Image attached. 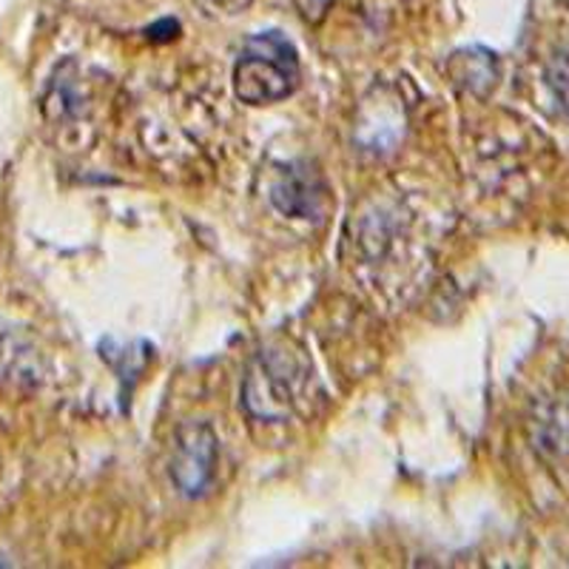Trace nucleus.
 I'll return each instance as SVG.
<instances>
[{
  "mask_svg": "<svg viewBox=\"0 0 569 569\" xmlns=\"http://www.w3.org/2000/svg\"><path fill=\"white\" fill-rule=\"evenodd\" d=\"M217 456H220V445L206 421H188L186 427H180L174 459H171V479L177 490L188 498L202 496L217 472Z\"/></svg>",
  "mask_w": 569,
  "mask_h": 569,
  "instance_id": "7ed1b4c3",
  "label": "nucleus"
},
{
  "mask_svg": "<svg viewBox=\"0 0 569 569\" xmlns=\"http://www.w3.org/2000/svg\"><path fill=\"white\" fill-rule=\"evenodd\" d=\"M271 202L279 213L293 217V220H313L328 206V188L322 177L311 166H291L279 174V180L271 188Z\"/></svg>",
  "mask_w": 569,
  "mask_h": 569,
  "instance_id": "20e7f679",
  "label": "nucleus"
},
{
  "mask_svg": "<svg viewBox=\"0 0 569 569\" xmlns=\"http://www.w3.org/2000/svg\"><path fill=\"white\" fill-rule=\"evenodd\" d=\"M177 32H180V23L171 18H166V20H160V23H154V27H149L151 40H171V38H177Z\"/></svg>",
  "mask_w": 569,
  "mask_h": 569,
  "instance_id": "423d86ee",
  "label": "nucleus"
},
{
  "mask_svg": "<svg viewBox=\"0 0 569 569\" xmlns=\"http://www.w3.org/2000/svg\"><path fill=\"white\" fill-rule=\"evenodd\" d=\"M299 78L302 71H299L297 46L277 29L246 40L240 60L233 66L237 98L251 106H268L291 98Z\"/></svg>",
  "mask_w": 569,
  "mask_h": 569,
  "instance_id": "f257e3e1",
  "label": "nucleus"
},
{
  "mask_svg": "<svg viewBox=\"0 0 569 569\" xmlns=\"http://www.w3.org/2000/svg\"><path fill=\"white\" fill-rule=\"evenodd\" d=\"M550 86L556 91V98L561 100L563 109L569 111V49L556 54L550 66Z\"/></svg>",
  "mask_w": 569,
  "mask_h": 569,
  "instance_id": "39448f33",
  "label": "nucleus"
},
{
  "mask_svg": "<svg viewBox=\"0 0 569 569\" xmlns=\"http://www.w3.org/2000/svg\"><path fill=\"white\" fill-rule=\"evenodd\" d=\"M563 3H567V7H569V0H563Z\"/></svg>",
  "mask_w": 569,
  "mask_h": 569,
  "instance_id": "6e6552de",
  "label": "nucleus"
},
{
  "mask_svg": "<svg viewBox=\"0 0 569 569\" xmlns=\"http://www.w3.org/2000/svg\"><path fill=\"white\" fill-rule=\"evenodd\" d=\"M213 9H220V12H240V9H246L251 0H208Z\"/></svg>",
  "mask_w": 569,
  "mask_h": 569,
  "instance_id": "0eeeda50",
  "label": "nucleus"
},
{
  "mask_svg": "<svg viewBox=\"0 0 569 569\" xmlns=\"http://www.w3.org/2000/svg\"><path fill=\"white\" fill-rule=\"evenodd\" d=\"M305 379H308V368L299 362L297 353L268 348L253 359L248 370L242 401L257 419L284 421L297 405Z\"/></svg>",
  "mask_w": 569,
  "mask_h": 569,
  "instance_id": "f03ea898",
  "label": "nucleus"
}]
</instances>
